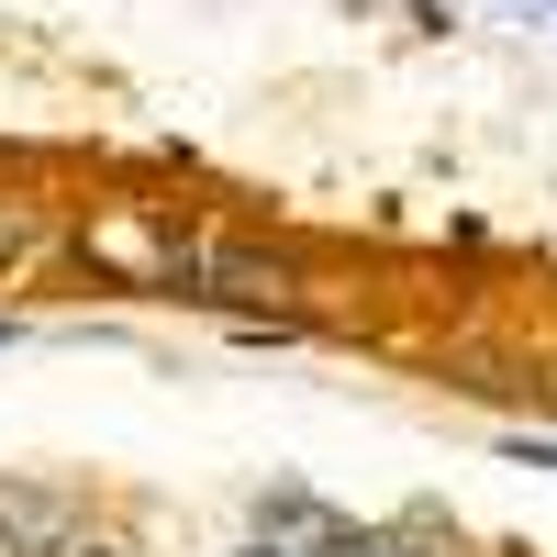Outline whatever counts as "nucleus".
Returning <instances> with one entry per match:
<instances>
[{
    "mask_svg": "<svg viewBox=\"0 0 557 557\" xmlns=\"http://www.w3.org/2000/svg\"><path fill=\"white\" fill-rule=\"evenodd\" d=\"M89 257L123 268V278H157V290H201V301H246V312H290L301 301V268L235 246V235H201V223H146V212H112L89 223Z\"/></svg>",
    "mask_w": 557,
    "mask_h": 557,
    "instance_id": "nucleus-1",
    "label": "nucleus"
},
{
    "mask_svg": "<svg viewBox=\"0 0 557 557\" xmlns=\"http://www.w3.org/2000/svg\"><path fill=\"white\" fill-rule=\"evenodd\" d=\"M23 257H34V223H23V212H0V278H23Z\"/></svg>",
    "mask_w": 557,
    "mask_h": 557,
    "instance_id": "nucleus-2",
    "label": "nucleus"
}]
</instances>
